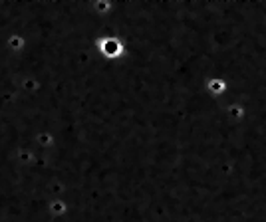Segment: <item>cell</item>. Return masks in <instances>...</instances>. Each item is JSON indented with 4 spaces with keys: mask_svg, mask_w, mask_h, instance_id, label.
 I'll return each instance as SVG.
<instances>
[{
    "mask_svg": "<svg viewBox=\"0 0 266 222\" xmlns=\"http://www.w3.org/2000/svg\"><path fill=\"white\" fill-rule=\"evenodd\" d=\"M101 50L107 54V56H119L121 54V46H119V42L117 40H103L101 42Z\"/></svg>",
    "mask_w": 266,
    "mask_h": 222,
    "instance_id": "cell-1",
    "label": "cell"
}]
</instances>
